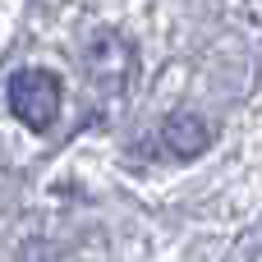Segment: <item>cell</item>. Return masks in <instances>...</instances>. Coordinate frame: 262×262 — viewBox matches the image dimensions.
I'll return each mask as SVG.
<instances>
[{"instance_id": "7a4b0ae2", "label": "cell", "mask_w": 262, "mask_h": 262, "mask_svg": "<svg viewBox=\"0 0 262 262\" xmlns=\"http://www.w3.org/2000/svg\"><path fill=\"white\" fill-rule=\"evenodd\" d=\"M161 143H166V152H170V157H180V161H193L198 152H207V143H212V129H207L198 115H170V120L161 124Z\"/></svg>"}, {"instance_id": "6da1fadb", "label": "cell", "mask_w": 262, "mask_h": 262, "mask_svg": "<svg viewBox=\"0 0 262 262\" xmlns=\"http://www.w3.org/2000/svg\"><path fill=\"white\" fill-rule=\"evenodd\" d=\"M60 106H64V88H60V78L51 69H23V74L9 78V111L28 129L46 134L60 120Z\"/></svg>"}]
</instances>
